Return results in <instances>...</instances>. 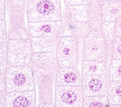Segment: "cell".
<instances>
[{"label": "cell", "mask_w": 121, "mask_h": 107, "mask_svg": "<svg viewBox=\"0 0 121 107\" xmlns=\"http://www.w3.org/2000/svg\"><path fill=\"white\" fill-rule=\"evenodd\" d=\"M34 74L37 106H55V88L58 63L45 65H30Z\"/></svg>", "instance_id": "cell-1"}, {"label": "cell", "mask_w": 121, "mask_h": 107, "mask_svg": "<svg viewBox=\"0 0 121 107\" xmlns=\"http://www.w3.org/2000/svg\"><path fill=\"white\" fill-rule=\"evenodd\" d=\"M28 0H8L5 1V24L8 39H29Z\"/></svg>", "instance_id": "cell-2"}, {"label": "cell", "mask_w": 121, "mask_h": 107, "mask_svg": "<svg viewBox=\"0 0 121 107\" xmlns=\"http://www.w3.org/2000/svg\"><path fill=\"white\" fill-rule=\"evenodd\" d=\"M89 4L65 5L63 21V36L75 37L79 42L84 40L91 31L89 24Z\"/></svg>", "instance_id": "cell-3"}, {"label": "cell", "mask_w": 121, "mask_h": 107, "mask_svg": "<svg viewBox=\"0 0 121 107\" xmlns=\"http://www.w3.org/2000/svg\"><path fill=\"white\" fill-rule=\"evenodd\" d=\"M28 21H61L60 0H28Z\"/></svg>", "instance_id": "cell-4"}, {"label": "cell", "mask_w": 121, "mask_h": 107, "mask_svg": "<svg viewBox=\"0 0 121 107\" xmlns=\"http://www.w3.org/2000/svg\"><path fill=\"white\" fill-rule=\"evenodd\" d=\"M6 92L35 89L34 74L30 65L7 66Z\"/></svg>", "instance_id": "cell-5"}, {"label": "cell", "mask_w": 121, "mask_h": 107, "mask_svg": "<svg viewBox=\"0 0 121 107\" xmlns=\"http://www.w3.org/2000/svg\"><path fill=\"white\" fill-rule=\"evenodd\" d=\"M81 43L75 37L62 36L56 47V57L59 67H77L80 62Z\"/></svg>", "instance_id": "cell-6"}, {"label": "cell", "mask_w": 121, "mask_h": 107, "mask_svg": "<svg viewBox=\"0 0 121 107\" xmlns=\"http://www.w3.org/2000/svg\"><path fill=\"white\" fill-rule=\"evenodd\" d=\"M83 60L108 61L107 42L100 30H91L83 40Z\"/></svg>", "instance_id": "cell-7"}, {"label": "cell", "mask_w": 121, "mask_h": 107, "mask_svg": "<svg viewBox=\"0 0 121 107\" xmlns=\"http://www.w3.org/2000/svg\"><path fill=\"white\" fill-rule=\"evenodd\" d=\"M32 47L30 39H8L7 41V65H30L32 59Z\"/></svg>", "instance_id": "cell-8"}, {"label": "cell", "mask_w": 121, "mask_h": 107, "mask_svg": "<svg viewBox=\"0 0 121 107\" xmlns=\"http://www.w3.org/2000/svg\"><path fill=\"white\" fill-rule=\"evenodd\" d=\"M83 98L82 86H56L55 106L82 107Z\"/></svg>", "instance_id": "cell-9"}, {"label": "cell", "mask_w": 121, "mask_h": 107, "mask_svg": "<svg viewBox=\"0 0 121 107\" xmlns=\"http://www.w3.org/2000/svg\"><path fill=\"white\" fill-rule=\"evenodd\" d=\"M29 38H48L56 35L63 36V24L61 21H28Z\"/></svg>", "instance_id": "cell-10"}, {"label": "cell", "mask_w": 121, "mask_h": 107, "mask_svg": "<svg viewBox=\"0 0 121 107\" xmlns=\"http://www.w3.org/2000/svg\"><path fill=\"white\" fill-rule=\"evenodd\" d=\"M108 79L107 75H82V91L84 96L105 95L108 94Z\"/></svg>", "instance_id": "cell-11"}, {"label": "cell", "mask_w": 121, "mask_h": 107, "mask_svg": "<svg viewBox=\"0 0 121 107\" xmlns=\"http://www.w3.org/2000/svg\"><path fill=\"white\" fill-rule=\"evenodd\" d=\"M5 106L6 107H35L37 106L36 91H5Z\"/></svg>", "instance_id": "cell-12"}, {"label": "cell", "mask_w": 121, "mask_h": 107, "mask_svg": "<svg viewBox=\"0 0 121 107\" xmlns=\"http://www.w3.org/2000/svg\"><path fill=\"white\" fill-rule=\"evenodd\" d=\"M82 74L76 67H59L56 78V86H82Z\"/></svg>", "instance_id": "cell-13"}, {"label": "cell", "mask_w": 121, "mask_h": 107, "mask_svg": "<svg viewBox=\"0 0 121 107\" xmlns=\"http://www.w3.org/2000/svg\"><path fill=\"white\" fill-rule=\"evenodd\" d=\"M62 35H56L48 38L30 37V41L33 53L39 52H55Z\"/></svg>", "instance_id": "cell-14"}, {"label": "cell", "mask_w": 121, "mask_h": 107, "mask_svg": "<svg viewBox=\"0 0 121 107\" xmlns=\"http://www.w3.org/2000/svg\"><path fill=\"white\" fill-rule=\"evenodd\" d=\"M108 66L107 62L83 60L82 63V75H107Z\"/></svg>", "instance_id": "cell-15"}, {"label": "cell", "mask_w": 121, "mask_h": 107, "mask_svg": "<svg viewBox=\"0 0 121 107\" xmlns=\"http://www.w3.org/2000/svg\"><path fill=\"white\" fill-rule=\"evenodd\" d=\"M89 5H90V13H89L90 30H100L101 24L103 22L101 2L99 0H92V2Z\"/></svg>", "instance_id": "cell-16"}, {"label": "cell", "mask_w": 121, "mask_h": 107, "mask_svg": "<svg viewBox=\"0 0 121 107\" xmlns=\"http://www.w3.org/2000/svg\"><path fill=\"white\" fill-rule=\"evenodd\" d=\"M103 21H115L121 15V1L101 2Z\"/></svg>", "instance_id": "cell-17"}, {"label": "cell", "mask_w": 121, "mask_h": 107, "mask_svg": "<svg viewBox=\"0 0 121 107\" xmlns=\"http://www.w3.org/2000/svg\"><path fill=\"white\" fill-rule=\"evenodd\" d=\"M108 105L121 107V80H109L108 88Z\"/></svg>", "instance_id": "cell-18"}, {"label": "cell", "mask_w": 121, "mask_h": 107, "mask_svg": "<svg viewBox=\"0 0 121 107\" xmlns=\"http://www.w3.org/2000/svg\"><path fill=\"white\" fill-rule=\"evenodd\" d=\"M108 105V95H91L84 96L83 107H106Z\"/></svg>", "instance_id": "cell-19"}, {"label": "cell", "mask_w": 121, "mask_h": 107, "mask_svg": "<svg viewBox=\"0 0 121 107\" xmlns=\"http://www.w3.org/2000/svg\"><path fill=\"white\" fill-rule=\"evenodd\" d=\"M100 31L107 42V47L115 39V21H103Z\"/></svg>", "instance_id": "cell-20"}, {"label": "cell", "mask_w": 121, "mask_h": 107, "mask_svg": "<svg viewBox=\"0 0 121 107\" xmlns=\"http://www.w3.org/2000/svg\"><path fill=\"white\" fill-rule=\"evenodd\" d=\"M108 60L121 59V37H115L108 47Z\"/></svg>", "instance_id": "cell-21"}, {"label": "cell", "mask_w": 121, "mask_h": 107, "mask_svg": "<svg viewBox=\"0 0 121 107\" xmlns=\"http://www.w3.org/2000/svg\"><path fill=\"white\" fill-rule=\"evenodd\" d=\"M108 79L109 80H121V59L110 60Z\"/></svg>", "instance_id": "cell-22"}, {"label": "cell", "mask_w": 121, "mask_h": 107, "mask_svg": "<svg viewBox=\"0 0 121 107\" xmlns=\"http://www.w3.org/2000/svg\"><path fill=\"white\" fill-rule=\"evenodd\" d=\"M7 66V42L0 43V73H5Z\"/></svg>", "instance_id": "cell-23"}, {"label": "cell", "mask_w": 121, "mask_h": 107, "mask_svg": "<svg viewBox=\"0 0 121 107\" xmlns=\"http://www.w3.org/2000/svg\"><path fill=\"white\" fill-rule=\"evenodd\" d=\"M8 41L6 24L4 20H0V43H6Z\"/></svg>", "instance_id": "cell-24"}, {"label": "cell", "mask_w": 121, "mask_h": 107, "mask_svg": "<svg viewBox=\"0 0 121 107\" xmlns=\"http://www.w3.org/2000/svg\"><path fill=\"white\" fill-rule=\"evenodd\" d=\"M65 5L71 4H90L92 0H64Z\"/></svg>", "instance_id": "cell-25"}, {"label": "cell", "mask_w": 121, "mask_h": 107, "mask_svg": "<svg viewBox=\"0 0 121 107\" xmlns=\"http://www.w3.org/2000/svg\"><path fill=\"white\" fill-rule=\"evenodd\" d=\"M115 37H121V15L115 21Z\"/></svg>", "instance_id": "cell-26"}, {"label": "cell", "mask_w": 121, "mask_h": 107, "mask_svg": "<svg viewBox=\"0 0 121 107\" xmlns=\"http://www.w3.org/2000/svg\"><path fill=\"white\" fill-rule=\"evenodd\" d=\"M6 90V77L5 73H0V91Z\"/></svg>", "instance_id": "cell-27"}, {"label": "cell", "mask_w": 121, "mask_h": 107, "mask_svg": "<svg viewBox=\"0 0 121 107\" xmlns=\"http://www.w3.org/2000/svg\"><path fill=\"white\" fill-rule=\"evenodd\" d=\"M5 19V0H0V20Z\"/></svg>", "instance_id": "cell-28"}, {"label": "cell", "mask_w": 121, "mask_h": 107, "mask_svg": "<svg viewBox=\"0 0 121 107\" xmlns=\"http://www.w3.org/2000/svg\"><path fill=\"white\" fill-rule=\"evenodd\" d=\"M5 106V91H0V107Z\"/></svg>", "instance_id": "cell-29"}, {"label": "cell", "mask_w": 121, "mask_h": 107, "mask_svg": "<svg viewBox=\"0 0 121 107\" xmlns=\"http://www.w3.org/2000/svg\"><path fill=\"white\" fill-rule=\"evenodd\" d=\"M100 2H105V1H121V0H99Z\"/></svg>", "instance_id": "cell-30"}, {"label": "cell", "mask_w": 121, "mask_h": 107, "mask_svg": "<svg viewBox=\"0 0 121 107\" xmlns=\"http://www.w3.org/2000/svg\"><path fill=\"white\" fill-rule=\"evenodd\" d=\"M5 1H8V0H5Z\"/></svg>", "instance_id": "cell-31"}]
</instances>
